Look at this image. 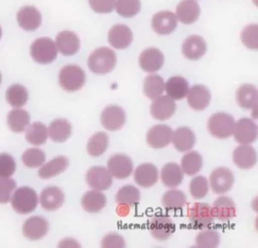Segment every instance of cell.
Here are the masks:
<instances>
[{
    "label": "cell",
    "instance_id": "obj_1",
    "mask_svg": "<svg viewBox=\"0 0 258 248\" xmlns=\"http://www.w3.org/2000/svg\"><path fill=\"white\" fill-rule=\"evenodd\" d=\"M116 53L109 47H99L95 49L88 58L89 69L98 75L110 73L116 65Z\"/></svg>",
    "mask_w": 258,
    "mask_h": 248
},
{
    "label": "cell",
    "instance_id": "obj_2",
    "mask_svg": "<svg viewBox=\"0 0 258 248\" xmlns=\"http://www.w3.org/2000/svg\"><path fill=\"white\" fill-rule=\"evenodd\" d=\"M10 202L12 209L16 213L20 215H26L36 209L38 204V197L33 189L29 187H21L17 190L15 189L11 196Z\"/></svg>",
    "mask_w": 258,
    "mask_h": 248
},
{
    "label": "cell",
    "instance_id": "obj_3",
    "mask_svg": "<svg viewBox=\"0 0 258 248\" xmlns=\"http://www.w3.org/2000/svg\"><path fill=\"white\" fill-rule=\"evenodd\" d=\"M30 55L32 59L40 65L52 63L57 55L55 42L49 37H39L30 45Z\"/></svg>",
    "mask_w": 258,
    "mask_h": 248
},
{
    "label": "cell",
    "instance_id": "obj_4",
    "mask_svg": "<svg viewBox=\"0 0 258 248\" xmlns=\"http://www.w3.org/2000/svg\"><path fill=\"white\" fill-rule=\"evenodd\" d=\"M86 82L84 70L77 65H67L58 74L59 86L67 92L79 91Z\"/></svg>",
    "mask_w": 258,
    "mask_h": 248
},
{
    "label": "cell",
    "instance_id": "obj_5",
    "mask_svg": "<svg viewBox=\"0 0 258 248\" xmlns=\"http://www.w3.org/2000/svg\"><path fill=\"white\" fill-rule=\"evenodd\" d=\"M207 126L212 136L219 139H225L232 136L235 120L233 116L228 113L218 112L209 118Z\"/></svg>",
    "mask_w": 258,
    "mask_h": 248
},
{
    "label": "cell",
    "instance_id": "obj_6",
    "mask_svg": "<svg viewBox=\"0 0 258 248\" xmlns=\"http://www.w3.org/2000/svg\"><path fill=\"white\" fill-rule=\"evenodd\" d=\"M187 215L191 228L196 230L207 229L214 221L212 208L206 203H195L189 207Z\"/></svg>",
    "mask_w": 258,
    "mask_h": 248
},
{
    "label": "cell",
    "instance_id": "obj_7",
    "mask_svg": "<svg viewBox=\"0 0 258 248\" xmlns=\"http://www.w3.org/2000/svg\"><path fill=\"white\" fill-rule=\"evenodd\" d=\"M148 230L154 239L164 241L174 233L175 225L167 215L156 214L149 220Z\"/></svg>",
    "mask_w": 258,
    "mask_h": 248
},
{
    "label": "cell",
    "instance_id": "obj_8",
    "mask_svg": "<svg viewBox=\"0 0 258 248\" xmlns=\"http://www.w3.org/2000/svg\"><path fill=\"white\" fill-rule=\"evenodd\" d=\"M257 133L256 123L251 118L243 117L235 122L232 135L240 144H251L257 139Z\"/></svg>",
    "mask_w": 258,
    "mask_h": 248
},
{
    "label": "cell",
    "instance_id": "obj_9",
    "mask_svg": "<svg viewBox=\"0 0 258 248\" xmlns=\"http://www.w3.org/2000/svg\"><path fill=\"white\" fill-rule=\"evenodd\" d=\"M107 169L112 177L118 179L127 178L133 171V162L125 154L118 153L112 155L107 162Z\"/></svg>",
    "mask_w": 258,
    "mask_h": 248
},
{
    "label": "cell",
    "instance_id": "obj_10",
    "mask_svg": "<svg viewBox=\"0 0 258 248\" xmlns=\"http://www.w3.org/2000/svg\"><path fill=\"white\" fill-rule=\"evenodd\" d=\"M233 172L227 167H218L210 174V185L214 194L222 195L229 192L233 187Z\"/></svg>",
    "mask_w": 258,
    "mask_h": 248
},
{
    "label": "cell",
    "instance_id": "obj_11",
    "mask_svg": "<svg viewBox=\"0 0 258 248\" xmlns=\"http://www.w3.org/2000/svg\"><path fill=\"white\" fill-rule=\"evenodd\" d=\"M86 181L93 190L106 191L112 185L113 178L107 168L98 165L88 169L86 173Z\"/></svg>",
    "mask_w": 258,
    "mask_h": 248
},
{
    "label": "cell",
    "instance_id": "obj_12",
    "mask_svg": "<svg viewBox=\"0 0 258 248\" xmlns=\"http://www.w3.org/2000/svg\"><path fill=\"white\" fill-rule=\"evenodd\" d=\"M126 115L124 110L117 105L107 106L101 114V124L109 131L121 129L125 123Z\"/></svg>",
    "mask_w": 258,
    "mask_h": 248
},
{
    "label": "cell",
    "instance_id": "obj_13",
    "mask_svg": "<svg viewBox=\"0 0 258 248\" xmlns=\"http://www.w3.org/2000/svg\"><path fill=\"white\" fill-rule=\"evenodd\" d=\"M172 129L166 124H157L151 127L146 134L148 145L154 149L166 147L171 142Z\"/></svg>",
    "mask_w": 258,
    "mask_h": 248
},
{
    "label": "cell",
    "instance_id": "obj_14",
    "mask_svg": "<svg viewBox=\"0 0 258 248\" xmlns=\"http://www.w3.org/2000/svg\"><path fill=\"white\" fill-rule=\"evenodd\" d=\"M48 232V222L43 217L32 216L25 220L22 226V233L29 240H39Z\"/></svg>",
    "mask_w": 258,
    "mask_h": 248
},
{
    "label": "cell",
    "instance_id": "obj_15",
    "mask_svg": "<svg viewBox=\"0 0 258 248\" xmlns=\"http://www.w3.org/2000/svg\"><path fill=\"white\" fill-rule=\"evenodd\" d=\"M152 101L153 102L150 105V113L154 119L159 121L167 120L174 114L176 109L175 102L167 95H161Z\"/></svg>",
    "mask_w": 258,
    "mask_h": 248
},
{
    "label": "cell",
    "instance_id": "obj_16",
    "mask_svg": "<svg viewBox=\"0 0 258 248\" xmlns=\"http://www.w3.org/2000/svg\"><path fill=\"white\" fill-rule=\"evenodd\" d=\"M152 29L160 34L166 35L171 33L177 26V18L170 11H160L153 15L151 20Z\"/></svg>",
    "mask_w": 258,
    "mask_h": 248
},
{
    "label": "cell",
    "instance_id": "obj_17",
    "mask_svg": "<svg viewBox=\"0 0 258 248\" xmlns=\"http://www.w3.org/2000/svg\"><path fill=\"white\" fill-rule=\"evenodd\" d=\"M16 19L18 25L27 31L37 29L41 24V14L34 6H24L17 12Z\"/></svg>",
    "mask_w": 258,
    "mask_h": 248
},
{
    "label": "cell",
    "instance_id": "obj_18",
    "mask_svg": "<svg viewBox=\"0 0 258 248\" xmlns=\"http://www.w3.org/2000/svg\"><path fill=\"white\" fill-rule=\"evenodd\" d=\"M132 40V31L125 24H116L109 30L108 41L114 48L124 49L131 44Z\"/></svg>",
    "mask_w": 258,
    "mask_h": 248
},
{
    "label": "cell",
    "instance_id": "obj_19",
    "mask_svg": "<svg viewBox=\"0 0 258 248\" xmlns=\"http://www.w3.org/2000/svg\"><path fill=\"white\" fill-rule=\"evenodd\" d=\"M189 107L196 111L205 110L211 102L210 90L204 85H195L186 94Z\"/></svg>",
    "mask_w": 258,
    "mask_h": 248
},
{
    "label": "cell",
    "instance_id": "obj_20",
    "mask_svg": "<svg viewBox=\"0 0 258 248\" xmlns=\"http://www.w3.org/2000/svg\"><path fill=\"white\" fill-rule=\"evenodd\" d=\"M163 53L156 47H148L144 49L139 56L140 68L147 73H154L163 66Z\"/></svg>",
    "mask_w": 258,
    "mask_h": 248
},
{
    "label": "cell",
    "instance_id": "obj_21",
    "mask_svg": "<svg viewBox=\"0 0 258 248\" xmlns=\"http://www.w3.org/2000/svg\"><path fill=\"white\" fill-rule=\"evenodd\" d=\"M134 180L142 188L153 187L158 179V169L157 167L149 162H144L139 164L134 170Z\"/></svg>",
    "mask_w": 258,
    "mask_h": 248
},
{
    "label": "cell",
    "instance_id": "obj_22",
    "mask_svg": "<svg viewBox=\"0 0 258 248\" xmlns=\"http://www.w3.org/2000/svg\"><path fill=\"white\" fill-rule=\"evenodd\" d=\"M39 203L46 211H55L59 209L64 202V195L57 187H46L39 196Z\"/></svg>",
    "mask_w": 258,
    "mask_h": 248
},
{
    "label": "cell",
    "instance_id": "obj_23",
    "mask_svg": "<svg viewBox=\"0 0 258 248\" xmlns=\"http://www.w3.org/2000/svg\"><path fill=\"white\" fill-rule=\"evenodd\" d=\"M55 45L63 55H73L80 49L81 42L75 32L63 30L56 35Z\"/></svg>",
    "mask_w": 258,
    "mask_h": 248
},
{
    "label": "cell",
    "instance_id": "obj_24",
    "mask_svg": "<svg viewBox=\"0 0 258 248\" xmlns=\"http://www.w3.org/2000/svg\"><path fill=\"white\" fill-rule=\"evenodd\" d=\"M233 162L242 169L252 168L257 162L255 149L249 144H241L233 152Z\"/></svg>",
    "mask_w": 258,
    "mask_h": 248
},
{
    "label": "cell",
    "instance_id": "obj_25",
    "mask_svg": "<svg viewBox=\"0 0 258 248\" xmlns=\"http://www.w3.org/2000/svg\"><path fill=\"white\" fill-rule=\"evenodd\" d=\"M235 98L242 109H255L258 103V91L254 85L244 84L237 89Z\"/></svg>",
    "mask_w": 258,
    "mask_h": 248
},
{
    "label": "cell",
    "instance_id": "obj_26",
    "mask_svg": "<svg viewBox=\"0 0 258 248\" xmlns=\"http://www.w3.org/2000/svg\"><path fill=\"white\" fill-rule=\"evenodd\" d=\"M207 50V43L200 35H190L182 43V53L185 58L196 60L201 58Z\"/></svg>",
    "mask_w": 258,
    "mask_h": 248
},
{
    "label": "cell",
    "instance_id": "obj_27",
    "mask_svg": "<svg viewBox=\"0 0 258 248\" xmlns=\"http://www.w3.org/2000/svg\"><path fill=\"white\" fill-rule=\"evenodd\" d=\"M171 142L177 151L185 152L195 146L196 135L190 128L182 126L172 133Z\"/></svg>",
    "mask_w": 258,
    "mask_h": 248
},
{
    "label": "cell",
    "instance_id": "obj_28",
    "mask_svg": "<svg viewBox=\"0 0 258 248\" xmlns=\"http://www.w3.org/2000/svg\"><path fill=\"white\" fill-rule=\"evenodd\" d=\"M213 216L218 220L226 222L235 217L236 205L230 197L222 196L219 197L213 204L212 207Z\"/></svg>",
    "mask_w": 258,
    "mask_h": 248
},
{
    "label": "cell",
    "instance_id": "obj_29",
    "mask_svg": "<svg viewBox=\"0 0 258 248\" xmlns=\"http://www.w3.org/2000/svg\"><path fill=\"white\" fill-rule=\"evenodd\" d=\"M201 13L195 0H182L176 7V18L183 24H191L198 20Z\"/></svg>",
    "mask_w": 258,
    "mask_h": 248
},
{
    "label": "cell",
    "instance_id": "obj_30",
    "mask_svg": "<svg viewBox=\"0 0 258 248\" xmlns=\"http://www.w3.org/2000/svg\"><path fill=\"white\" fill-rule=\"evenodd\" d=\"M69 166V159L63 155L53 157L51 160L42 164L38 170V176L42 179L51 178L63 172Z\"/></svg>",
    "mask_w": 258,
    "mask_h": 248
},
{
    "label": "cell",
    "instance_id": "obj_31",
    "mask_svg": "<svg viewBox=\"0 0 258 248\" xmlns=\"http://www.w3.org/2000/svg\"><path fill=\"white\" fill-rule=\"evenodd\" d=\"M107 204V198L101 191H89L84 194L81 200L83 209L88 213H98L105 208Z\"/></svg>",
    "mask_w": 258,
    "mask_h": 248
},
{
    "label": "cell",
    "instance_id": "obj_32",
    "mask_svg": "<svg viewBox=\"0 0 258 248\" xmlns=\"http://www.w3.org/2000/svg\"><path fill=\"white\" fill-rule=\"evenodd\" d=\"M160 177L165 187L176 188L182 182L183 171L177 163L167 162L161 168Z\"/></svg>",
    "mask_w": 258,
    "mask_h": 248
},
{
    "label": "cell",
    "instance_id": "obj_33",
    "mask_svg": "<svg viewBox=\"0 0 258 248\" xmlns=\"http://www.w3.org/2000/svg\"><path fill=\"white\" fill-rule=\"evenodd\" d=\"M47 133L54 142H64L72 134V125L64 118H56L50 122Z\"/></svg>",
    "mask_w": 258,
    "mask_h": 248
},
{
    "label": "cell",
    "instance_id": "obj_34",
    "mask_svg": "<svg viewBox=\"0 0 258 248\" xmlns=\"http://www.w3.org/2000/svg\"><path fill=\"white\" fill-rule=\"evenodd\" d=\"M188 83L187 81L180 76H173L164 83V90L168 97L172 100H181L183 99L188 92Z\"/></svg>",
    "mask_w": 258,
    "mask_h": 248
},
{
    "label": "cell",
    "instance_id": "obj_35",
    "mask_svg": "<svg viewBox=\"0 0 258 248\" xmlns=\"http://www.w3.org/2000/svg\"><path fill=\"white\" fill-rule=\"evenodd\" d=\"M30 122V115L26 110L15 108L7 115V124L9 129L14 133H21L26 130Z\"/></svg>",
    "mask_w": 258,
    "mask_h": 248
},
{
    "label": "cell",
    "instance_id": "obj_36",
    "mask_svg": "<svg viewBox=\"0 0 258 248\" xmlns=\"http://www.w3.org/2000/svg\"><path fill=\"white\" fill-rule=\"evenodd\" d=\"M140 200V192L134 185H123L116 194V202L120 207L131 208L138 204Z\"/></svg>",
    "mask_w": 258,
    "mask_h": 248
},
{
    "label": "cell",
    "instance_id": "obj_37",
    "mask_svg": "<svg viewBox=\"0 0 258 248\" xmlns=\"http://www.w3.org/2000/svg\"><path fill=\"white\" fill-rule=\"evenodd\" d=\"M5 98L10 106L14 108H21L28 100V92L24 86L20 84H13L6 90Z\"/></svg>",
    "mask_w": 258,
    "mask_h": 248
},
{
    "label": "cell",
    "instance_id": "obj_38",
    "mask_svg": "<svg viewBox=\"0 0 258 248\" xmlns=\"http://www.w3.org/2000/svg\"><path fill=\"white\" fill-rule=\"evenodd\" d=\"M48 137L47 128L41 122H33L28 125L25 132V139L28 143L32 145H41L46 142Z\"/></svg>",
    "mask_w": 258,
    "mask_h": 248
},
{
    "label": "cell",
    "instance_id": "obj_39",
    "mask_svg": "<svg viewBox=\"0 0 258 248\" xmlns=\"http://www.w3.org/2000/svg\"><path fill=\"white\" fill-rule=\"evenodd\" d=\"M164 91V81L158 75H149L145 78L143 82V92L145 96L150 99L154 100L157 97L161 96Z\"/></svg>",
    "mask_w": 258,
    "mask_h": 248
},
{
    "label": "cell",
    "instance_id": "obj_40",
    "mask_svg": "<svg viewBox=\"0 0 258 248\" xmlns=\"http://www.w3.org/2000/svg\"><path fill=\"white\" fill-rule=\"evenodd\" d=\"M108 144H109L108 135L103 131H99L90 137L87 143V151L91 156L97 157L105 153L108 147Z\"/></svg>",
    "mask_w": 258,
    "mask_h": 248
},
{
    "label": "cell",
    "instance_id": "obj_41",
    "mask_svg": "<svg viewBox=\"0 0 258 248\" xmlns=\"http://www.w3.org/2000/svg\"><path fill=\"white\" fill-rule=\"evenodd\" d=\"M180 167L182 171L187 175L197 174L203 167V157L197 151H189L185 153L180 162Z\"/></svg>",
    "mask_w": 258,
    "mask_h": 248
},
{
    "label": "cell",
    "instance_id": "obj_42",
    "mask_svg": "<svg viewBox=\"0 0 258 248\" xmlns=\"http://www.w3.org/2000/svg\"><path fill=\"white\" fill-rule=\"evenodd\" d=\"M162 205L167 210H179L186 203V196L180 190H169L162 196Z\"/></svg>",
    "mask_w": 258,
    "mask_h": 248
},
{
    "label": "cell",
    "instance_id": "obj_43",
    "mask_svg": "<svg viewBox=\"0 0 258 248\" xmlns=\"http://www.w3.org/2000/svg\"><path fill=\"white\" fill-rule=\"evenodd\" d=\"M21 159L26 167L36 168L44 163L45 153L39 148H28L23 152Z\"/></svg>",
    "mask_w": 258,
    "mask_h": 248
},
{
    "label": "cell",
    "instance_id": "obj_44",
    "mask_svg": "<svg viewBox=\"0 0 258 248\" xmlns=\"http://www.w3.org/2000/svg\"><path fill=\"white\" fill-rule=\"evenodd\" d=\"M220 244V235L214 229L200 232L196 237V245L204 248H215Z\"/></svg>",
    "mask_w": 258,
    "mask_h": 248
},
{
    "label": "cell",
    "instance_id": "obj_45",
    "mask_svg": "<svg viewBox=\"0 0 258 248\" xmlns=\"http://www.w3.org/2000/svg\"><path fill=\"white\" fill-rule=\"evenodd\" d=\"M209 192V181L203 175L194 176L189 181V193L194 199H203Z\"/></svg>",
    "mask_w": 258,
    "mask_h": 248
},
{
    "label": "cell",
    "instance_id": "obj_46",
    "mask_svg": "<svg viewBox=\"0 0 258 248\" xmlns=\"http://www.w3.org/2000/svg\"><path fill=\"white\" fill-rule=\"evenodd\" d=\"M115 4L118 14L126 18L135 16L140 10V0H117Z\"/></svg>",
    "mask_w": 258,
    "mask_h": 248
},
{
    "label": "cell",
    "instance_id": "obj_47",
    "mask_svg": "<svg viewBox=\"0 0 258 248\" xmlns=\"http://www.w3.org/2000/svg\"><path fill=\"white\" fill-rule=\"evenodd\" d=\"M241 39L244 45L251 49L258 48V25H247L241 32Z\"/></svg>",
    "mask_w": 258,
    "mask_h": 248
},
{
    "label": "cell",
    "instance_id": "obj_48",
    "mask_svg": "<svg viewBox=\"0 0 258 248\" xmlns=\"http://www.w3.org/2000/svg\"><path fill=\"white\" fill-rule=\"evenodd\" d=\"M16 189V181L10 177H0V204L10 202L11 196Z\"/></svg>",
    "mask_w": 258,
    "mask_h": 248
},
{
    "label": "cell",
    "instance_id": "obj_49",
    "mask_svg": "<svg viewBox=\"0 0 258 248\" xmlns=\"http://www.w3.org/2000/svg\"><path fill=\"white\" fill-rule=\"evenodd\" d=\"M16 169L14 158L8 153H0V177H10Z\"/></svg>",
    "mask_w": 258,
    "mask_h": 248
},
{
    "label": "cell",
    "instance_id": "obj_50",
    "mask_svg": "<svg viewBox=\"0 0 258 248\" xmlns=\"http://www.w3.org/2000/svg\"><path fill=\"white\" fill-rule=\"evenodd\" d=\"M116 0H89L91 8L98 13H109L115 7Z\"/></svg>",
    "mask_w": 258,
    "mask_h": 248
},
{
    "label": "cell",
    "instance_id": "obj_51",
    "mask_svg": "<svg viewBox=\"0 0 258 248\" xmlns=\"http://www.w3.org/2000/svg\"><path fill=\"white\" fill-rule=\"evenodd\" d=\"M126 243L123 239V237L117 233H109L107 234L102 242H101V246L102 247H107V248H110V247H125Z\"/></svg>",
    "mask_w": 258,
    "mask_h": 248
},
{
    "label": "cell",
    "instance_id": "obj_52",
    "mask_svg": "<svg viewBox=\"0 0 258 248\" xmlns=\"http://www.w3.org/2000/svg\"><path fill=\"white\" fill-rule=\"evenodd\" d=\"M58 246H68V247H71V246H78V247H79L80 244H79L78 242L72 240V239H66V240L61 241V242L58 244Z\"/></svg>",
    "mask_w": 258,
    "mask_h": 248
},
{
    "label": "cell",
    "instance_id": "obj_53",
    "mask_svg": "<svg viewBox=\"0 0 258 248\" xmlns=\"http://www.w3.org/2000/svg\"><path fill=\"white\" fill-rule=\"evenodd\" d=\"M1 36H2V29H1V26H0V38H1Z\"/></svg>",
    "mask_w": 258,
    "mask_h": 248
},
{
    "label": "cell",
    "instance_id": "obj_54",
    "mask_svg": "<svg viewBox=\"0 0 258 248\" xmlns=\"http://www.w3.org/2000/svg\"><path fill=\"white\" fill-rule=\"evenodd\" d=\"M1 81H2V76H1V73H0V84H1Z\"/></svg>",
    "mask_w": 258,
    "mask_h": 248
}]
</instances>
